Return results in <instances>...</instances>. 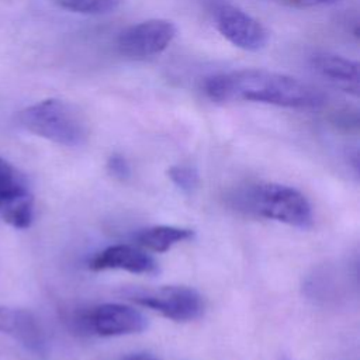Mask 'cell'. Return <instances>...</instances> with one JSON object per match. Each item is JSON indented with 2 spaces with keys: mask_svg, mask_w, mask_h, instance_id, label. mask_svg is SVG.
<instances>
[{
  "mask_svg": "<svg viewBox=\"0 0 360 360\" xmlns=\"http://www.w3.org/2000/svg\"><path fill=\"white\" fill-rule=\"evenodd\" d=\"M204 93L215 103L253 101L287 108H319L325 94L297 77L266 69H238L204 80Z\"/></svg>",
  "mask_w": 360,
  "mask_h": 360,
  "instance_id": "6da1fadb",
  "label": "cell"
},
{
  "mask_svg": "<svg viewBox=\"0 0 360 360\" xmlns=\"http://www.w3.org/2000/svg\"><path fill=\"white\" fill-rule=\"evenodd\" d=\"M17 121L28 132L63 146H80L89 135L82 112L59 98H46L25 107L18 112Z\"/></svg>",
  "mask_w": 360,
  "mask_h": 360,
  "instance_id": "7a4b0ae2",
  "label": "cell"
},
{
  "mask_svg": "<svg viewBox=\"0 0 360 360\" xmlns=\"http://www.w3.org/2000/svg\"><path fill=\"white\" fill-rule=\"evenodd\" d=\"M242 202L249 211L295 228L307 229L312 225V210L308 200L295 188L262 183L243 194Z\"/></svg>",
  "mask_w": 360,
  "mask_h": 360,
  "instance_id": "3957f363",
  "label": "cell"
},
{
  "mask_svg": "<svg viewBox=\"0 0 360 360\" xmlns=\"http://www.w3.org/2000/svg\"><path fill=\"white\" fill-rule=\"evenodd\" d=\"M176 34L177 28L172 21L152 18L125 28L117 38V48L128 59L143 60L167 49Z\"/></svg>",
  "mask_w": 360,
  "mask_h": 360,
  "instance_id": "277c9868",
  "label": "cell"
},
{
  "mask_svg": "<svg viewBox=\"0 0 360 360\" xmlns=\"http://www.w3.org/2000/svg\"><path fill=\"white\" fill-rule=\"evenodd\" d=\"M0 218L15 229H27L34 221V197L25 176L0 158Z\"/></svg>",
  "mask_w": 360,
  "mask_h": 360,
  "instance_id": "5b68a950",
  "label": "cell"
},
{
  "mask_svg": "<svg viewBox=\"0 0 360 360\" xmlns=\"http://www.w3.org/2000/svg\"><path fill=\"white\" fill-rule=\"evenodd\" d=\"M131 300L176 322L194 321L204 311L201 295L194 288L184 285H165L156 290L138 291L131 295Z\"/></svg>",
  "mask_w": 360,
  "mask_h": 360,
  "instance_id": "8992f818",
  "label": "cell"
},
{
  "mask_svg": "<svg viewBox=\"0 0 360 360\" xmlns=\"http://www.w3.org/2000/svg\"><path fill=\"white\" fill-rule=\"evenodd\" d=\"M215 25L226 41L243 51H260L269 41L266 28L255 17L232 4H221L217 8Z\"/></svg>",
  "mask_w": 360,
  "mask_h": 360,
  "instance_id": "52a82bcc",
  "label": "cell"
},
{
  "mask_svg": "<svg viewBox=\"0 0 360 360\" xmlns=\"http://www.w3.org/2000/svg\"><path fill=\"white\" fill-rule=\"evenodd\" d=\"M0 333L11 338L37 356L46 353V335L35 315L30 311L0 305Z\"/></svg>",
  "mask_w": 360,
  "mask_h": 360,
  "instance_id": "ba28073f",
  "label": "cell"
},
{
  "mask_svg": "<svg viewBox=\"0 0 360 360\" xmlns=\"http://www.w3.org/2000/svg\"><path fill=\"white\" fill-rule=\"evenodd\" d=\"M90 326L101 336H121L139 333L146 329L148 321L138 309L122 304H103L89 316Z\"/></svg>",
  "mask_w": 360,
  "mask_h": 360,
  "instance_id": "9c48e42d",
  "label": "cell"
},
{
  "mask_svg": "<svg viewBox=\"0 0 360 360\" xmlns=\"http://www.w3.org/2000/svg\"><path fill=\"white\" fill-rule=\"evenodd\" d=\"M90 269H117L134 274H153L158 271V264L152 256L134 246L112 245L91 259Z\"/></svg>",
  "mask_w": 360,
  "mask_h": 360,
  "instance_id": "30bf717a",
  "label": "cell"
},
{
  "mask_svg": "<svg viewBox=\"0 0 360 360\" xmlns=\"http://www.w3.org/2000/svg\"><path fill=\"white\" fill-rule=\"evenodd\" d=\"M311 65L314 70L332 86L353 96H359L360 76L359 63L356 60L323 52L316 53L312 58Z\"/></svg>",
  "mask_w": 360,
  "mask_h": 360,
  "instance_id": "8fae6325",
  "label": "cell"
},
{
  "mask_svg": "<svg viewBox=\"0 0 360 360\" xmlns=\"http://www.w3.org/2000/svg\"><path fill=\"white\" fill-rule=\"evenodd\" d=\"M193 236H194V232L191 229L159 225V226H152L141 231L136 235V240L139 242V245L145 246L149 250L163 253L172 249L174 245L188 240Z\"/></svg>",
  "mask_w": 360,
  "mask_h": 360,
  "instance_id": "7c38bea8",
  "label": "cell"
},
{
  "mask_svg": "<svg viewBox=\"0 0 360 360\" xmlns=\"http://www.w3.org/2000/svg\"><path fill=\"white\" fill-rule=\"evenodd\" d=\"M62 8L80 14H108L115 11L122 0H55Z\"/></svg>",
  "mask_w": 360,
  "mask_h": 360,
  "instance_id": "4fadbf2b",
  "label": "cell"
},
{
  "mask_svg": "<svg viewBox=\"0 0 360 360\" xmlns=\"http://www.w3.org/2000/svg\"><path fill=\"white\" fill-rule=\"evenodd\" d=\"M167 176L184 193H193L198 186V173L194 167L186 165H174L169 167Z\"/></svg>",
  "mask_w": 360,
  "mask_h": 360,
  "instance_id": "5bb4252c",
  "label": "cell"
},
{
  "mask_svg": "<svg viewBox=\"0 0 360 360\" xmlns=\"http://www.w3.org/2000/svg\"><path fill=\"white\" fill-rule=\"evenodd\" d=\"M107 169L108 172L120 179V180H125L129 177L131 174V169H129V165L127 162V159L121 155V153H112L108 160H107Z\"/></svg>",
  "mask_w": 360,
  "mask_h": 360,
  "instance_id": "9a60e30c",
  "label": "cell"
},
{
  "mask_svg": "<svg viewBox=\"0 0 360 360\" xmlns=\"http://www.w3.org/2000/svg\"><path fill=\"white\" fill-rule=\"evenodd\" d=\"M278 1L294 8H312V7L335 4L339 0H278Z\"/></svg>",
  "mask_w": 360,
  "mask_h": 360,
  "instance_id": "2e32d148",
  "label": "cell"
},
{
  "mask_svg": "<svg viewBox=\"0 0 360 360\" xmlns=\"http://www.w3.org/2000/svg\"><path fill=\"white\" fill-rule=\"evenodd\" d=\"M122 360H159V359L148 353H132L125 356Z\"/></svg>",
  "mask_w": 360,
  "mask_h": 360,
  "instance_id": "e0dca14e",
  "label": "cell"
}]
</instances>
